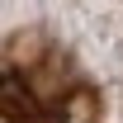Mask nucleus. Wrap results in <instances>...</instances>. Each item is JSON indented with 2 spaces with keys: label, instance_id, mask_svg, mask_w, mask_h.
Masks as SVG:
<instances>
[{
  "label": "nucleus",
  "instance_id": "1",
  "mask_svg": "<svg viewBox=\"0 0 123 123\" xmlns=\"http://www.w3.org/2000/svg\"><path fill=\"white\" fill-rule=\"evenodd\" d=\"M0 123H104V90L47 24L0 38Z\"/></svg>",
  "mask_w": 123,
  "mask_h": 123
}]
</instances>
